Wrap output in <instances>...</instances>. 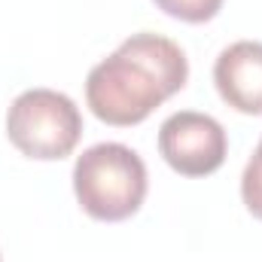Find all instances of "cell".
Returning <instances> with one entry per match:
<instances>
[{
  "instance_id": "cell-1",
  "label": "cell",
  "mask_w": 262,
  "mask_h": 262,
  "mask_svg": "<svg viewBox=\"0 0 262 262\" xmlns=\"http://www.w3.org/2000/svg\"><path fill=\"white\" fill-rule=\"evenodd\" d=\"M189 79L186 52L162 34H131L85 76L89 110L116 128L140 125Z\"/></svg>"
},
{
  "instance_id": "cell-2",
  "label": "cell",
  "mask_w": 262,
  "mask_h": 262,
  "mask_svg": "<svg viewBox=\"0 0 262 262\" xmlns=\"http://www.w3.org/2000/svg\"><path fill=\"white\" fill-rule=\"evenodd\" d=\"M149 177L143 159L125 143H95L73 165V195L79 207L101 223L134 216L146 198Z\"/></svg>"
},
{
  "instance_id": "cell-3",
  "label": "cell",
  "mask_w": 262,
  "mask_h": 262,
  "mask_svg": "<svg viewBox=\"0 0 262 262\" xmlns=\"http://www.w3.org/2000/svg\"><path fill=\"white\" fill-rule=\"evenodd\" d=\"M6 137L28 159L58 162L82 137V113L64 92L28 89L6 110Z\"/></svg>"
},
{
  "instance_id": "cell-4",
  "label": "cell",
  "mask_w": 262,
  "mask_h": 262,
  "mask_svg": "<svg viewBox=\"0 0 262 262\" xmlns=\"http://www.w3.org/2000/svg\"><path fill=\"white\" fill-rule=\"evenodd\" d=\"M159 152L183 177H207L223 168L229 152L226 128L198 110L171 113L159 128Z\"/></svg>"
},
{
  "instance_id": "cell-5",
  "label": "cell",
  "mask_w": 262,
  "mask_h": 262,
  "mask_svg": "<svg viewBox=\"0 0 262 262\" xmlns=\"http://www.w3.org/2000/svg\"><path fill=\"white\" fill-rule=\"evenodd\" d=\"M213 85L232 110L262 116V43L238 40L226 46L213 64Z\"/></svg>"
},
{
  "instance_id": "cell-6",
  "label": "cell",
  "mask_w": 262,
  "mask_h": 262,
  "mask_svg": "<svg viewBox=\"0 0 262 262\" xmlns=\"http://www.w3.org/2000/svg\"><path fill=\"white\" fill-rule=\"evenodd\" d=\"M165 15L186 21V25H204L210 18H216V12L223 9V0H152Z\"/></svg>"
},
{
  "instance_id": "cell-7",
  "label": "cell",
  "mask_w": 262,
  "mask_h": 262,
  "mask_svg": "<svg viewBox=\"0 0 262 262\" xmlns=\"http://www.w3.org/2000/svg\"><path fill=\"white\" fill-rule=\"evenodd\" d=\"M241 198H244V207L256 220H262V137L241 174Z\"/></svg>"
},
{
  "instance_id": "cell-8",
  "label": "cell",
  "mask_w": 262,
  "mask_h": 262,
  "mask_svg": "<svg viewBox=\"0 0 262 262\" xmlns=\"http://www.w3.org/2000/svg\"><path fill=\"white\" fill-rule=\"evenodd\" d=\"M0 262H3V259H0Z\"/></svg>"
}]
</instances>
